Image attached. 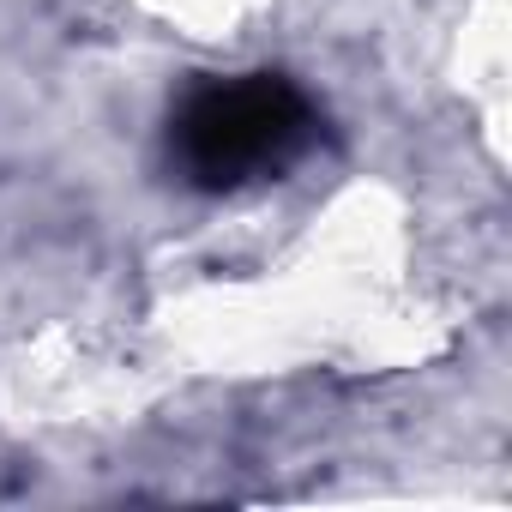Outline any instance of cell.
<instances>
[{
	"mask_svg": "<svg viewBox=\"0 0 512 512\" xmlns=\"http://www.w3.org/2000/svg\"><path fill=\"white\" fill-rule=\"evenodd\" d=\"M320 133L314 103L284 73H235V79H199L175 121H169V157L199 193H235L247 181L284 175Z\"/></svg>",
	"mask_w": 512,
	"mask_h": 512,
	"instance_id": "cell-1",
	"label": "cell"
}]
</instances>
